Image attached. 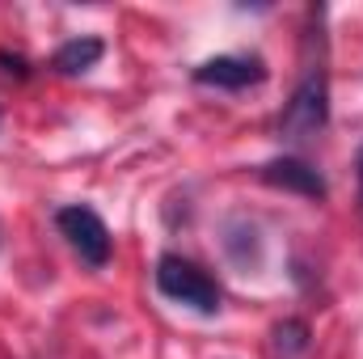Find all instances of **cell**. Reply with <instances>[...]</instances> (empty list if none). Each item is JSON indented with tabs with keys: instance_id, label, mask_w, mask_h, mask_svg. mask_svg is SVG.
Masks as SVG:
<instances>
[{
	"instance_id": "obj_6",
	"label": "cell",
	"mask_w": 363,
	"mask_h": 359,
	"mask_svg": "<svg viewBox=\"0 0 363 359\" xmlns=\"http://www.w3.org/2000/svg\"><path fill=\"white\" fill-rule=\"evenodd\" d=\"M101 55H106V43L93 38V34H81V38H68V43L51 55V68L64 72V77H77V72H89Z\"/></svg>"
},
{
	"instance_id": "obj_1",
	"label": "cell",
	"mask_w": 363,
	"mask_h": 359,
	"mask_svg": "<svg viewBox=\"0 0 363 359\" xmlns=\"http://www.w3.org/2000/svg\"><path fill=\"white\" fill-rule=\"evenodd\" d=\"M325 123H330V77H325L321 64H308L304 77L291 89V101L283 106L279 136L291 140V144H304V140L321 136Z\"/></svg>"
},
{
	"instance_id": "obj_8",
	"label": "cell",
	"mask_w": 363,
	"mask_h": 359,
	"mask_svg": "<svg viewBox=\"0 0 363 359\" xmlns=\"http://www.w3.org/2000/svg\"><path fill=\"white\" fill-rule=\"evenodd\" d=\"M0 68H4L9 77H17V81H26V77H30V64H26L21 55H9V51H0Z\"/></svg>"
},
{
	"instance_id": "obj_2",
	"label": "cell",
	"mask_w": 363,
	"mask_h": 359,
	"mask_svg": "<svg viewBox=\"0 0 363 359\" xmlns=\"http://www.w3.org/2000/svg\"><path fill=\"white\" fill-rule=\"evenodd\" d=\"M157 292L174 304H190L194 313H220V283L182 254H161L157 258Z\"/></svg>"
},
{
	"instance_id": "obj_7",
	"label": "cell",
	"mask_w": 363,
	"mask_h": 359,
	"mask_svg": "<svg viewBox=\"0 0 363 359\" xmlns=\"http://www.w3.org/2000/svg\"><path fill=\"white\" fill-rule=\"evenodd\" d=\"M274 351L283 359H296L308 351V326L300 321V317H287V321H279L274 326Z\"/></svg>"
},
{
	"instance_id": "obj_9",
	"label": "cell",
	"mask_w": 363,
	"mask_h": 359,
	"mask_svg": "<svg viewBox=\"0 0 363 359\" xmlns=\"http://www.w3.org/2000/svg\"><path fill=\"white\" fill-rule=\"evenodd\" d=\"M355 170H359V203H363V148H359V161H355Z\"/></svg>"
},
{
	"instance_id": "obj_3",
	"label": "cell",
	"mask_w": 363,
	"mask_h": 359,
	"mask_svg": "<svg viewBox=\"0 0 363 359\" xmlns=\"http://www.w3.org/2000/svg\"><path fill=\"white\" fill-rule=\"evenodd\" d=\"M55 228H60V237L81 254V263L93 270H101L110 263V250H114V241H110V228H106V220L93 211V207H81V203H72V207H60L55 211Z\"/></svg>"
},
{
	"instance_id": "obj_5",
	"label": "cell",
	"mask_w": 363,
	"mask_h": 359,
	"mask_svg": "<svg viewBox=\"0 0 363 359\" xmlns=\"http://www.w3.org/2000/svg\"><path fill=\"white\" fill-rule=\"evenodd\" d=\"M258 174L274 190H291V194H304V199H325V178L308 161H300V157H274Z\"/></svg>"
},
{
	"instance_id": "obj_4",
	"label": "cell",
	"mask_w": 363,
	"mask_h": 359,
	"mask_svg": "<svg viewBox=\"0 0 363 359\" xmlns=\"http://www.w3.org/2000/svg\"><path fill=\"white\" fill-rule=\"evenodd\" d=\"M262 77H267V68L254 55H216L194 68V85H207V89H250Z\"/></svg>"
}]
</instances>
